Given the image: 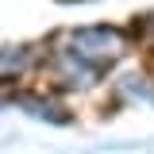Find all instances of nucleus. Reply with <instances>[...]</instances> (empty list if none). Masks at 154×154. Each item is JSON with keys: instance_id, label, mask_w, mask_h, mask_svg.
<instances>
[{"instance_id": "1", "label": "nucleus", "mask_w": 154, "mask_h": 154, "mask_svg": "<svg viewBox=\"0 0 154 154\" xmlns=\"http://www.w3.org/2000/svg\"><path fill=\"white\" fill-rule=\"evenodd\" d=\"M119 50H123V35L112 31V27H85V31H73L66 38V54H73L77 62H85L89 69L108 66Z\"/></svg>"}, {"instance_id": "2", "label": "nucleus", "mask_w": 154, "mask_h": 154, "mask_svg": "<svg viewBox=\"0 0 154 154\" xmlns=\"http://www.w3.org/2000/svg\"><path fill=\"white\" fill-rule=\"evenodd\" d=\"M27 50H8V54H0V73H16V69H23V62H27Z\"/></svg>"}]
</instances>
